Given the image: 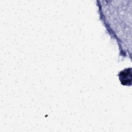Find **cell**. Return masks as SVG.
Masks as SVG:
<instances>
[{"mask_svg":"<svg viewBox=\"0 0 132 132\" xmlns=\"http://www.w3.org/2000/svg\"><path fill=\"white\" fill-rule=\"evenodd\" d=\"M119 80L123 85L129 86L131 84V69L127 68L121 71L119 75Z\"/></svg>","mask_w":132,"mask_h":132,"instance_id":"6da1fadb","label":"cell"}]
</instances>
